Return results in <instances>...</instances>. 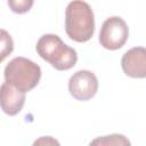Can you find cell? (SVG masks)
I'll list each match as a JSON object with an SVG mask.
<instances>
[{
	"instance_id": "obj_1",
	"label": "cell",
	"mask_w": 146,
	"mask_h": 146,
	"mask_svg": "<svg viewBox=\"0 0 146 146\" xmlns=\"http://www.w3.org/2000/svg\"><path fill=\"white\" fill-rule=\"evenodd\" d=\"M65 32L75 42L89 41L95 32L94 11L83 0L71 1L65 10Z\"/></svg>"
},
{
	"instance_id": "obj_4",
	"label": "cell",
	"mask_w": 146,
	"mask_h": 146,
	"mask_svg": "<svg viewBox=\"0 0 146 146\" xmlns=\"http://www.w3.org/2000/svg\"><path fill=\"white\" fill-rule=\"evenodd\" d=\"M129 38V27L119 16L107 18L99 32V43L105 49L117 50L124 46Z\"/></svg>"
},
{
	"instance_id": "obj_3",
	"label": "cell",
	"mask_w": 146,
	"mask_h": 146,
	"mask_svg": "<svg viewBox=\"0 0 146 146\" xmlns=\"http://www.w3.org/2000/svg\"><path fill=\"white\" fill-rule=\"evenodd\" d=\"M5 81L23 92L35 88L41 79V68L25 57L13 58L5 67Z\"/></svg>"
},
{
	"instance_id": "obj_9",
	"label": "cell",
	"mask_w": 146,
	"mask_h": 146,
	"mask_svg": "<svg viewBox=\"0 0 146 146\" xmlns=\"http://www.w3.org/2000/svg\"><path fill=\"white\" fill-rule=\"evenodd\" d=\"M34 0H8L9 9L15 14H25L30 11Z\"/></svg>"
},
{
	"instance_id": "obj_8",
	"label": "cell",
	"mask_w": 146,
	"mask_h": 146,
	"mask_svg": "<svg viewBox=\"0 0 146 146\" xmlns=\"http://www.w3.org/2000/svg\"><path fill=\"white\" fill-rule=\"evenodd\" d=\"M90 145H130V141L123 135L113 133L110 136L98 137L95 140L90 141Z\"/></svg>"
},
{
	"instance_id": "obj_2",
	"label": "cell",
	"mask_w": 146,
	"mask_h": 146,
	"mask_svg": "<svg viewBox=\"0 0 146 146\" xmlns=\"http://www.w3.org/2000/svg\"><path fill=\"white\" fill-rule=\"evenodd\" d=\"M35 49L38 55L57 71L70 70L78 62L75 49L64 43L57 34H43L38 40Z\"/></svg>"
},
{
	"instance_id": "obj_10",
	"label": "cell",
	"mask_w": 146,
	"mask_h": 146,
	"mask_svg": "<svg viewBox=\"0 0 146 146\" xmlns=\"http://www.w3.org/2000/svg\"><path fill=\"white\" fill-rule=\"evenodd\" d=\"M14 49V42L10 36L5 30H1V60H3L9 54H11Z\"/></svg>"
},
{
	"instance_id": "obj_6",
	"label": "cell",
	"mask_w": 146,
	"mask_h": 146,
	"mask_svg": "<svg viewBox=\"0 0 146 146\" xmlns=\"http://www.w3.org/2000/svg\"><path fill=\"white\" fill-rule=\"evenodd\" d=\"M121 66L125 75L135 79L146 78V48L133 47L121 59Z\"/></svg>"
},
{
	"instance_id": "obj_5",
	"label": "cell",
	"mask_w": 146,
	"mask_h": 146,
	"mask_svg": "<svg viewBox=\"0 0 146 146\" xmlns=\"http://www.w3.org/2000/svg\"><path fill=\"white\" fill-rule=\"evenodd\" d=\"M97 90L98 79L88 70H80L75 72L68 80V91L76 100H89L95 97Z\"/></svg>"
},
{
	"instance_id": "obj_11",
	"label": "cell",
	"mask_w": 146,
	"mask_h": 146,
	"mask_svg": "<svg viewBox=\"0 0 146 146\" xmlns=\"http://www.w3.org/2000/svg\"><path fill=\"white\" fill-rule=\"evenodd\" d=\"M39 144H46V145H48V144H59V143L57 140L52 139L51 137H41L40 139H38V140L34 141V145H39Z\"/></svg>"
},
{
	"instance_id": "obj_7",
	"label": "cell",
	"mask_w": 146,
	"mask_h": 146,
	"mask_svg": "<svg viewBox=\"0 0 146 146\" xmlns=\"http://www.w3.org/2000/svg\"><path fill=\"white\" fill-rule=\"evenodd\" d=\"M1 108L10 116L18 114L25 104V92L18 90L6 81L1 84Z\"/></svg>"
}]
</instances>
